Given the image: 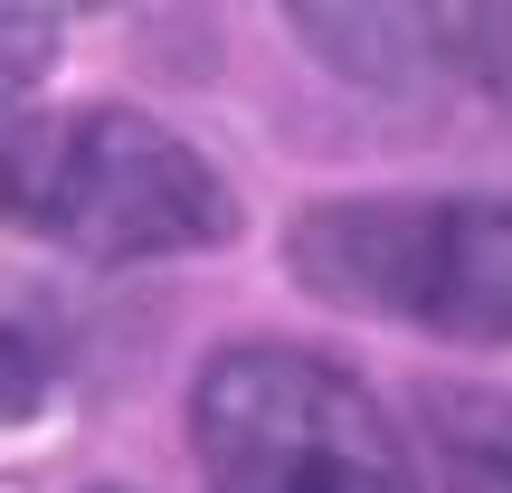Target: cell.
<instances>
[{"mask_svg": "<svg viewBox=\"0 0 512 493\" xmlns=\"http://www.w3.org/2000/svg\"><path fill=\"white\" fill-rule=\"evenodd\" d=\"M57 370H67V323L38 285H0V418L48 408Z\"/></svg>", "mask_w": 512, "mask_h": 493, "instance_id": "6", "label": "cell"}, {"mask_svg": "<svg viewBox=\"0 0 512 493\" xmlns=\"http://www.w3.org/2000/svg\"><path fill=\"white\" fill-rule=\"evenodd\" d=\"M67 10H105V0H0V19H67Z\"/></svg>", "mask_w": 512, "mask_h": 493, "instance_id": "7", "label": "cell"}, {"mask_svg": "<svg viewBox=\"0 0 512 493\" xmlns=\"http://www.w3.org/2000/svg\"><path fill=\"white\" fill-rule=\"evenodd\" d=\"M0 219L95 266L200 256L238 228V200L200 143L133 105H57L0 133Z\"/></svg>", "mask_w": 512, "mask_h": 493, "instance_id": "1", "label": "cell"}, {"mask_svg": "<svg viewBox=\"0 0 512 493\" xmlns=\"http://www.w3.org/2000/svg\"><path fill=\"white\" fill-rule=\"evenodd\" d=\"M418 446L446 493H512V399L475 380L418 389Z\"/></svg>", "mask_w": 512, "mask_h": 493, "instance_id": "5", "label": "cell"}, {"mask_svg": "<svg viewBox=\"0 0 512 493\" xmlns=\"http://www.w3.org/2000/svg\"><path fill=\"white\" fill-rule=\"evenodd\" d=\"M285 266L323 304L446 342H512V200H323L294 219Z\"/></svg>", "mask_w": 512, "mask_h": 493, "instance_id": "3", "label": "cell"}, {"mask_svg": "<svg viewBox=\"0 0 512 493\" xmlns=\"http://www.w3.org/2000/svg\"><path fill=\"white\" fill-rule=\"evenodd\" d=\"M285 10L351 86L418 95V86H446V76L484 86L503 0H285Z\"/></svg>", "mask_w": 512, "mask_h": 493, "instance_id": "4", "label": "cell"}, {"mask_svg": "<svg viewBox=\"0 0 512 493\" xmlns=\"http://www.w3.org/2000/svg\"><path fill=\"white\" fill-rule=\"evenodd\" d=\"M209 493H418L399 427L361 380L294 342H238L190 389Z\"/></svg>", "mask_w": 512, "mask_h": 493, "instance_id": "2", "label": "cell"}]
</instances>
